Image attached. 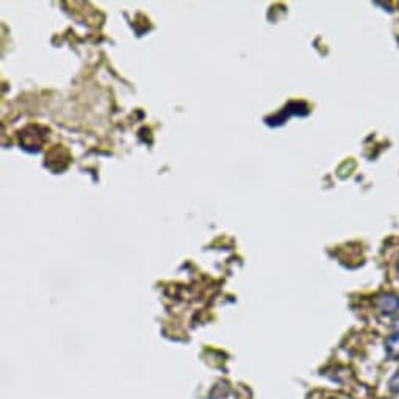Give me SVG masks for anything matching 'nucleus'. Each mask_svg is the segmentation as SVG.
<instances>
[{
    "label": "nucleus",
    "instance_id": "f257e3e1",
    "mask_svg": "<svg viewBox=\"0 0 399 399\" xmlns=\"http://www.w3.org/2000/svg\"><path fill=\"white\" fill-rule=\"evenodd\" d=\"M374 304L382 313H386V315H391V313H396L399 310V296L393 293H383L376 297Z\"/></svg>",
    "mask_w": 399,
    "mask_h": 399
},
{
    "label": "nucleus",
    "instance_id": "f03ea898",
    "mask_svg": "<svg viewBox=\"0 0 399 399\" xmlns=\"http://www.w3.org/2000/svg\"><path fill=\"white\" fill-rule=\"evenodd\" d=\"M386 352L390 359L399 360V332L386 338Z\"/></svg>",
    "mask_w": 399,
    "mask_h": 399
},
{
    "label": "nucleus",
    "instance_id": "7ed1b4c3",
    "mask_svg": "<svg viewBox=\"0 0 399 399\" xmlns=\"http://www.w3.org/2000/svg\"><path fill=\"white\" fill-rule=\"evenodd\" d=\"M390 390H391V393H395V395H398L399 393V372L391 377V381H390Z\"/></svg>",
    "mask_w": 399,
    "mask_h": 399
},
{
    "label": "nucleus",
    "instance_id": "20e7f679",
    "mask_svg": "<svg viewBox=\"0 0 399 399\" xmlns=\"http://www.w3.org/2000/svg\"><path fill=\"white\" fill-rule=\"evenodd\" d=\"M393 326H395V329H398V331H399V318L396 319V321H395V324H393Z\"/></svg>",
    "mask_w": 399,
    "mask_h": 399
},
{
    "label": "nucleus",
    "instance_id": "39448f33",
    "mask_svg": "<svg viewBox=\"0 0 399 399\" xmlns=\"http://www.w3.org/2000/svg\"><path fill=\"white\" fill-rule=\"evenodd\" d=\"M335 399H351V398H335Z\"/></svg>",
    "mask_w": 399,
    "mask_h": 399
},
{
    "label": "nucleus",
    "instance_id": "423d86ee",
    "mask_svg": "<svg viewBox=\"0 0 399 399\" xmlns=\"http://www.w3.org/2000/svg\"><path fill=\"white\" fill-rule=\"evenodd\" d=\"M398 269H399V262H398Z\"/></svg>",
    "mask_w": 399,
    "mask_h": 399
}]
</instances>
